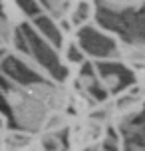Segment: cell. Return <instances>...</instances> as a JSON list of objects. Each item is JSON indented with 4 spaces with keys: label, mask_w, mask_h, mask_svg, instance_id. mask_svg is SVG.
<instances>
[{
    "label": "cell",
    "mask_w": 145,
    "mask_h": 151,
    "mask_svg": "<svg viewBox=\"0 0 145 151\" xmlns=\"http://www.w3.org/2000/svg\"><path fill=\"white\" fill-rule=\"evenodd\" d=\"M119 80H117V76H107V86L111 88V86H117Z\"/></svg>",
    "instance_id": "3957f363"
},
{
    "label": "cell",
    "mask_w": 145,
    "mask_h": 151,
    "mask_svg": "<svg viewBox=\"0 0 145 151\" xmlns=\"http://www.w3.org/2000/svg\"><path fill=\"white\" fill-rule=\"evenodd\" d=\"M16 117L26 127H38L40 121L44 119V109L38 101H24L16 107Z\"/></svg>",
    "instance_id": "6da1fadb"
},
{
    "label": "cell",
    "mask_w": 145,
    "mask_h": 151,
    "mask_svg": "<svg viewBox=\"0 0 145 151\" xmlns=\"http://www.w3.org/2000/svg\"><path fill=\"white\" fill-rule=\"evenodd\" d=\"M4 12H6L8 20H10L12 24H20L24 20V12L16 6L14 2H4Z\"/></svg>",
    "instance_id": "7a4b0ae2"
}]
</instances>
